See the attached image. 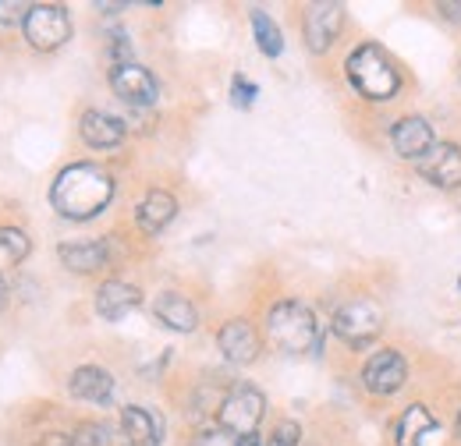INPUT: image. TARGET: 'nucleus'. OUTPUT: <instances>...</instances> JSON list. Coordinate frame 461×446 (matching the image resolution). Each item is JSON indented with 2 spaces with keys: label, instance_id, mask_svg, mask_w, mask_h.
<instances>
[{
  "label": "nucleus",
  "instance_id": "obj_1",
  "mask_svg": "<svg viewBox=\"0 0 461 446\" xmlns=\"http://www.w3.org/2000/svg\"><path fill=\"white\" fill-rule=\"evenodd\" d=\"M114 199L111 174L93 164H71L58 174L50 188V202L64 220H93L100 217Z\"/></svg>",
  "mask_w": 461,
  "mask_h": 446
},
{
  "label": "nucleus",
  "instance_id": "obj_2",
  "mask_svg": "<svg viewBox=\"0 0 461 446\" xmlns=\"http://www.w3.org/2000/svg\"><path fill=\"white\" fill-rule=\"evenodd\" d=\"M267 330L270 340L285 351V354H309V351H320V330H316V316L309 305L302 301H277L267 316Z\"/></svg>",
  "mask_w": 461,
  "mask_h": 446
},
{
  "label": "nucleus",
  "instance_id": "obj_3",
  "mask_svg": "<svg viewBox=\"0 0 461 446\" xmlns=\"http://www.w3.org/2000/svg\"><path fill=\"white\" fill-rule=\"evenodd\" d=\"M348 82L369 100H391L402 89V75L380 47L366 43L348 57Z\"/></svg>",
  "mask_w": 461,
  "mask_h": 446
},
{
  "label": "nucleus",
  "instance_id": "obj_4",
  "mask_svg": "<svg viewBox=\"0 0 461 446\" xmlns=\"http://www.w3.org/2000/svg\"><path fill=\"white\" fill-rule=\"evenodd\" d=\"M267 415V397L256 390L252 383H238L221 404V429H228L234 436H256L259 422Z\"/></svg>",
  "mask_w": 461,
  "mask_h": 446
},
{
  "label": "nucleus",
  "instance_id": "obj_5",
  "mask_svg": "<svg viewBox=\"0 0 461 446\" xmlns=\"http://www.w3.org/2000/svg\"><path fill=\"white\" fill-rule=\"evenodd\" d=\"M384 330V308L369 298H358V301H348L338 308L334 316V334L345 340L348 347H366L373 343Z\"/></svg>",
  "mask_w": 461,
  "mask_h": 446
},
{
  "label": "nucleus",
  "instance_id": "obj_6",
  "mask_svg": "<svg viewBox=\"0 0 461 446\" xmlns=\"http://www.w3.org/2000/svg\"><path fill=\"white\" fill-rule=\"evenodd\" d=\"M22 29H25V40L36 50H58L71 40V18L58 4H32Z\"/></svg>",
  "mask_w": 461,
  "mask_h": 446
},
{
  "label": "nucleus",
  "instance_id": "obj_7",
  "mask_svg": "<svg viewBox=\"0 0 461 446\" xmlns=\"http://www.w3.org/2000/svg\"><path fill=\"white\" fill-rule=\"evenodd\" d=\"M111 89H114L117 100H124L131 107H153L157 96H160L157 75L149 67H142V64H114Z\"/></svg>",
  "mask_w": 461,
  "mask_h": 446
},
{
  "label": "nucleus",
  "instance_id": "obj_8",
  "mask_svg": "<svg viewBox=\"0 0 461 446\" xmlns=\"http://www.w3.org/2000/svg\"><path fill=\"white\" fill-rule=\"evenodd\" d=\"M345 29V7L334 0L323 4H309L305 7V43L312 54H327L334 47V40Z\"/></svg>",
  "mask_w": 461,
  "mask_h": 446
},
{
  "label": "nucleus",
  "instance_id": "obj_9",
  "mask_svg": "<svg viewBox=\"0 0 461 446\" xmlns=\"http://www.w3.org/2000/svg\"><path fill=\"white\" fill-rule=\"evenodd\" d=\"M404 376H408V365H404L402 351H394V347L376 351V354L366 361V369H362V383H366V390L376 393V397H391V393H398L404 387Z\"/></svg>",
  "mask_w": 461,
  "mask_h": 446
},
{
  "label": "nucleus",
  "instance_id": "obj_10",
  "mask_svg": "<svg viewBox=\"0 0 461 446\" xmlns=\"http://www.w3.org/2000/svg\"><path fill=\"white\" fill-rule=\"evenodd\" d=\"M415 170L429 184H437L444 192H455V188H461V149L455 142H437L426 156L415 160Z\"/></svg>",
  "mask_w": 461,
  "mask_h": 446
},
{
  "label": "nucleus",
  "instance_id": "obj_11",
  "mask_svg": "<svg viewBox=\"0 0 461 446\" xmlns=\"http://www.w3.org/2000/svg\"><path fill=\"white\" fill-rule=\"evenodd\" d=\"M391 142H394V149L402 153L404 160H419V156H426L437 142H433V128H429V120H422V117H402L394 128H391Z\"/></svg>",
  "mask_w": 461,
  "mask_h": 446
},
{
  "label": "nucleus",
  "instance_id": "obj_12",
  "mask_svg": "<svg viewBox=\"0 0 461 446\" xmlns=\"http://www.w3.org/2000/svg\"><path fill=\"white\" fill-rule=\"evenodd\" d=\"M217 343H221L224 358L234 361V365H249V361L259 358V334L245 319H230L228 326L221 330V336H217Z\"/></svg>",
  "mask_w": 461,
  "mask_h": 446
},
{
  "label": "nucleus",
  "instance_id": "obj_13",
  "mask_svg": "<svg viewBox=\"0 0 461 446\" xmlns=\"http://www.w3.org/2000/svg\"><path fill=\"white\" fill-rule=\"evenodd\" d=\"M142 301V290L124 283V280H107L100 290H96V312L107 319V323H117L124 319L128 312H135Z\"/></svg>",
  "mask_w": 461,
  "mask_h": 446
},
{
  "label": "nucleus",
  "instance_id": "obj_14",
  "mask_svg": "<svg viewBox=\"0 0 461 446\" xmlns=\"http://www.w3.org/2000/svg\"><path fill=\"white\" fill-rule=\"evenodd\" d=\"M121 429L131 446H160L164 443V418L146 407H124L121 411Z\"/></svg>",
  "mask_w": 461,
  "mask_h": 446
},
{
  "label": "nucleus",
  "instance_id": "obj_15",
  "mask_svg": "<svg viewBox=\"0 0 461 446\" xmlns=\"http://www.w3.org/2000/svg\"><path fill=\"white\" fill-rule=\"evenodd\" d=\"M78 131H82V142L93 146V149H114V146L124 142V135H128L124 120H117V117H111V113L104 111L86 113L82 124H78Z\"/></svg>",
  "mask_w": 461,
  "mask_h": 446
},
{
  "label": "nucleus",
  "instance_id": "obj_16",
  "mask_svg": "<svg viewBox=\"0 0 461 446\" xmlns=\"http://www.w3.org/2000/svg\"><path fill=\"white\" fill-rule=\"evenodd\" d=\"M71 397L86 400V404H107L114 397V376L96 369V365H82L71 372V383H68Z\"/></svg>",
  "mask_w": 461,
  "mask_h": 446
},
{
  "label": "nucleus",
  "instance_id": "obj_17",
  "mask_svg": "<svg viewBox=\"0 0 461 446\" xmlns=\"http://www.w3.org/2000/svg\"><path fill=\"white\" fill-rule=\"evenodd\" d=\"M60 263L71 273H96L100 266H107V245L104 241H68L58 248Z\"/></svg>",
  "mask_w": 461,
  "mask_h": 446
},
{
  "label": "nucleus",
  "instance_id": "obj_18",
  "mask_svg": "<svg viewBox=\"0 0 461 446\" xmlns=\"http://www.w3.org/2000/svg\"><path fill=\"white\" fill-rule=\"evenodd\" d=\"M153 312H157V319H160L167 330H174V334H192L195 323H199L195 305H192L185 294H160V298L153 301Z\"/></svg>",
  "mask_w": 461,
  "mask_h": 446
},
{
  "label": "nucleus",
  "instance_id": "obj_19",
  "mask_svg": "<svg viewBox=\"0 0 461 446\" xmlns=\"http://www.w3.org/2000/svg\"><path fill=\"white\" fill-rule=\"evenodd\" d=\"M135 217H139V227L146 234H160L177 217V202H174V195H167V192H149L139 202V213Z\"/></svg>",
  "mask_w": 461,
  "mask_h": 446
},
{
  "label": "nucleus",
  "instance_id": "obj_20",
  "mask_svg": "<svg viewBox=\"0 0 461 446\" xmlns=\"http://www.w3.org/2000/svg\"><path fill=\"white\" fill-rule=\"evenodd\" d=\"M433 433H437L433 415L422 404H411L402 415V422H398V446H422L426 436H433Z\"/></svg>",
  "mask_w": 461,
  "mask_h": 446
},
{
  "label": "nucleus",
  "instance_id": "obj_21",
  "mask_svg": "<svg viewBox=\"0 0 461 446\" xmlns=\"http://www.w3.org/2000/svg\"><path fill=\"white\" fill-rule=\"evenodd\" d=\"M75 446H131L124 429H114L107 422H89V425H78L75 429Z\"/></svg>",
  "mask_w": 461,
  "mask_h": 446
},
{
  "label": "nucleus",
  "instance_id": "obj_22",
  "mask_svg": "<svg viewBox=\"0 0 461 446\" xmlns=\"http://www.w3.org/2000/svg\"><path fill=\"white\" fill-rule=\"evenodd\" d=\"M252 32H256V43H259V50H263L267 57L285 54V36H281V29L274 25V18H270V14L252 11Z\"/></svg>",
  "mask_w": 461,
  "mask_h": 446
},
{
  "label": "nucleus",
  "instance_id": "obj_23",
  "mask_svg": "<svg viewBox=\"0 0 461 446\" xmlns=\"http://www.w3.org/2000/svg\"><path fill=\"white\" fill-rule=\"evenodd\" d=\"M29 255V237L18 227H0V263H22Z\"/></svg>",
  "mask_w": 461,
  "mask_h": 446
},
{
  "label": "nucleus",
  "instance_id": "obj_24",
  "mask_svg": "<svg viewBox=\"0 0 461 446\" xmlns=\"http://www.w3.org/2000/svg\"><path fill=\"white\" fill-rule=\"evenodd\" d=\"M256 96H259V89L245 78V75H238L234 82H230V100H234V107H241V111H249L252 103H256Z\"/></svg>",
  "mask_w": 461,
  "mask_h": 446
},
{
  "label": "nucleus",
  "instance_id": "obj_25",
  "mask_svg": "<svg viewBox=\"0 0 461 446\" xmlns=\"http://www.w3.org/2000/svg\"><path fill=\"white\" fill-rule=\"evenodd\" d=\"M192 446H241V436H234L228 429H203Z\"/></svg>",
  "mask_w": 461,
  "mask_h": 446
},
{
  "label": "nucleus",
  "instance_id": "obj_26",
  "mask_svg": "<svg viewBox=\"0 0 461 446\" xmlns=\"http://www.w3.org/2000/svg\"><path fill=\"white\" fill-rule=\"evenodd\" d=\"M298 440H302V429H298L294 422H281V425L270 433L267 446H298Z\"/></svg>",
  "mask_w": 461,
  "mask_h": 446
},
{
  "label": "nucleus",
  "instance_id": "obj_27",
  "mask_svg": "<svg viewBox=\"0 0 461 446\" xmlns=\"http://www.w3.org/2000/svg\"><path fill=\"white\" fill-rule=\"evenodd\" d=\"M25 14H29V4H18V0H0V22L4 25H18V22H25Z\"/></svg>",
  "mask_w": 461,
  "mask_h": 446
},
{
  "label": "nucleus",
  "instance_id": "obj_28",
  "mask_svg": "<svg viewBox=\"0 0 461 446\" xmlns=\"http://www.w3.org/2000/svg\"><path fill=\"white\" fill-rule=\"evenodd\" d=\"M437 11H440V18H447V22L461 25V4H455V0H444Z\"/></svg>",
  "mask_w": 461,
  "mask_h": 446
},
{
  "label": "nucleus",
  "instance_id": "obj_29",
  "mask_svg": "<svg viewBox=\"0 0 461 446\" xmlns=\"http://www.w3.org/2000/svg\"><path fill=\"white\" fill-rule=\"evenodd\" d=\"M43 446H75V440H68V436H47Z\"/></svg>",
  "mask_w": 461,
  "mask_h": 446
},
{
  "label": "nucleus",
  "instance_id": "obj_30",
  "mask_svg": "<svg viewBox=\"0 0 461 446\" xmlns=\"http://www.w3.org/2000/svg\"><path fill=\"white\" fill-rule=\"evenodd\" d=\"M4 301H7V280L0 277V308H4Z\"/></svg>",
  "mask_w": 461,
  "mask_h": 446
},
{
  "label": "nucleus",
  "instance_id": "obj_31",
  "mask_svg": "<svg viewBox=\"0 0 461 446\" xmlns=\"http://www.w3.org/2000/svg\"><path fill=\"white\" fill-rule=\"evenodd\" d=\"M458 436H461V415H458Z\"/></svg>",
  "mask_w": 461,
  "mask_h": 446
}]
</instances>
